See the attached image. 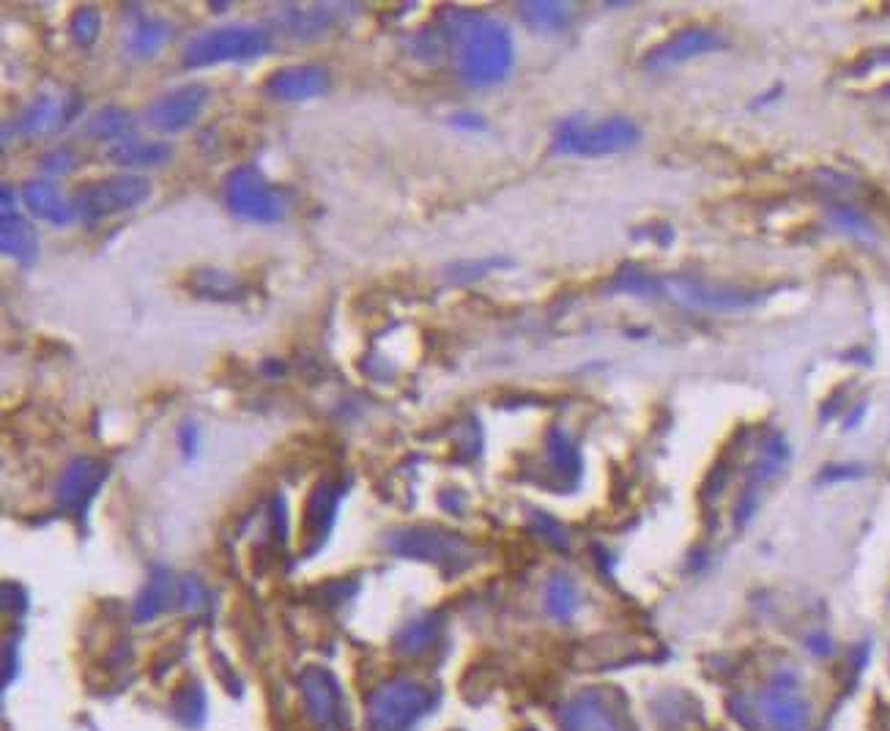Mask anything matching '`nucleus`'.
Wrapping results in <instances>:
<instances>
[{
    "instance_id": "obj_1",
    "label": "nucleus",
    "mask_w": 890,
    "mask_h": 731,
    "mask_svg": "<svg viewBox=\"0 0 890 731\" xmlns=\"http://www.w3.org/2000/svg\"><path fill=\"white\" fill-rule=\"evenodd\" d=\"M447 56L456 61L458 78L469 88H491L510 74L516 44L510 31L482 11L450 9L439 20Z\"/></svg>"
},
{
    "instance_id": "obj_2",
    "label": "nucleus",
    "mask_w": 890,
    "mask_h": 731,
    "mask_svg": "<svg viewBox=\"0 0 890 731\" xmlns=\"http://www.w3.org/2000/svg\"><path fill=\"white\" fill-rule=\"evenodd\" d=\"M222 194H226L228 211L247 222L274 226L288 211L286 194H282L280 187L271 184L256 164H239V168H233L226 176Z\"/></svg>"
},
{
    "instance_id": "obj_3",
    "label": "nucleus",
    "mask_w": 890,
    "mask_h": 731,
    "mask_svg": "<svg viewBox=\"0 0 890 731\" xmlns=\"http://www.w3.org/2000/svg\"><path fill=\"white\" fill-rule=\"evenodd\" d=\"M269 31L258 26H222L211 28V31L198 33L190 44H187L184 63L187 69H206L217 67V63H231V61H250V58L263 56L269 50Z\"/></svg>"
},
{
    "instance_id": "obj_4",
    "label": "nucleus",
    "mask_w": 890,
    "mask_h": 731,
    "mask_svg": "<svg viewBox=\"0 0 890 731\" xmlns=\"http://www.w3.org/2000/svg\"><path fill=\"white\" fill-rule=\"evenodd\" d=\"M639 138L641 132L636 121L624 116L606 118L600 123H583L579 118H570V121L559 123L553 149L559 154L573 157H611L633 149Z\"/></svg>"
},
{
    "instance_id": "obj_5",
    "label": "nucleus",
    "mask_w": 890,
    "mask_h": 731,
    "mask_svg": "<svg viewBox=\"0 0 890 731\" xmlns=\"http://www.w3.org/2000/svg\"><path fill=\"white\" fill-rule=\"evenodd\" d=\"M151 198V181L143 176H110V179L88 181L74 192V214L82 222H102L110 217L132 211Z\"/></svg>"
},
{
    "instance_id": "obj_6",
    "label": "nucleus",
    "mask_w": 890,
    "mask_h": 731,
    "mask_svg": "<svg viewBox=\"0 0 890 731\" xmlns=\"http://www.w3.org/2000/svg\"><path fill=\"white\" fill-rule=\"evenodd\" d=\"M658 297H669L674 302L688 304V308L727 312L753 308L762 299V293L748 291V288L693 280V277H671V280H658Z\"/></svg>"
},
{
    "instance_id": "obj_7",
    "label": "nucleus",
    "mask_w": 890,
    "mask_h": 731,
    "mask_svg": "<svg viewBox=\"0 0 890 731\" xmlns=\"http://www.w3.org/2000/svg\"><path fill=\"white\" fill-rule=\"evenodd\" d=\"M211 91L200 82H187V86L173 88V91L162 93L157 97L154 102L149 104L146 110V123H149L154 132L162 134H176L190 129L194 121H198L200 113L209 104Z\"/></svg>"
},
{
    "instance_id": "obj_8",
    "label": "nucleus",
    "mask_w": 890,
    "mask_h": 731,
    "mask_svg": "<svg viewBox=\"0 0 890 731\" xmlns=\"http://www.w3.org/2000/svg\"><path fill=\"white\" fill-rule=\"evenodd\" d=\"M80 110V97H39L17 116L14 123L3 129V138L9 140L11 132H14V138H39V134L58 132V129L69 127Z\"/></svg>"
},
{
    "instance_id": "obj_9",
    "label": "nucleus",
    "mask_w": 890,
    "mask_h": 731,
    "mask_svg": "<svg viewBox=\"0 0 890 731\" xmlns=\"http://www.w3.org/2000/svg\"><path fill=\"white\" fill-rule=\"evenodd\" d=\"M392 551L400 557L411 559H428V562L441 564V568H461L469 562V545L456 534L444 532H428V529H411V532H400L389 540Z\"/></svg>"
},
{
    "instance_id": "obj_10",
    "label": "nucleus",
    "mask_w": 890,
    "mask_h": 731,
    "mask_svg": "<svg viewBox=\"0 0 890 731\" xmlns=\"http://www.w3.org/2000/svg\"><path fill=\"white\" fill-rule=\"evenodd\" d=\"M787 461H789L787 439H783L781 433H773L768 441H764L762 452H759V461L753 463V469H751V480H748L746 493H742L740 504H737V512H734L737 527H746V523L751 521L753 512H757V507H759V497H762L764 485L773 482L776 477L781 474Z\"/></svg>"
},
{
    "instance_id": "obj_11",
    "label": "nucleus",
    "mask_w": 890,
    "mask_h": 731,
    "mask_svg": "<svg viewBox=\"0 0 890 731\" xmlns=\"http://www.w3.org/2000/svg\"><path fill=\"white\" fill-rule=\"evenodd\" d=\"M329 91V72L323 67L312 63H299V67H282L269 74L263 82V93L277 102H308V99L323 97Z\"/></svg>"
},
{
    "instance_id": "obj_12",
    "label": "nucleus",
    "mask_w": 890,
    "mask_h": 731,
    "mask_svg": "<svg viewBox=\"0 0 890 731\" xmlns=\"http://www.w3.org/2000/svg\"><path fill=\"white\" fill-rule=\"evenodd\" d=\"M723 39L718 37L716 31H707V28H688V31L677 33L663 44H658L656 50H650V56L644 58L647 69H671L680 67V63L693 61V58L707 56L712 50H721Z\"/></svg>"
},
{
    "instance_id": "obj_13",
    "label": "nucleus",
    "mask_w": 890,
    "mask_h": 731,
    "mask_svg": "<svg viewBox=\"0 0 890 731\" xmlns=\"http://www.w3.org/2000/svg\"><path fill=\"white\" fill-rule=\"evenodd\" d=\"M428 695L414 685H392L381 693L373 704V718L379 729H403L411 727L417 715L426 712Z\"/></svg>"
},
{
    "instance_id": "obj_14",
    "label": "nucleus",
    "mask_w": 890,
    "mask_h": 731,
    "mask_svg": "<svg viewBox=\"0 0 890 731\" xmlns=\"http://www.w3.org/2000/svg\"><path fill=\"white\" fill-rule=\"evenodd\" d=\"M104 463L93 461V458H80L63 471L61 485H58V501H61L67 510H86L88 501L97 497L99 485L104 482Z\"/></svg>"
},
{
    "instance_id": "obj_15",
    "label": "nucleus",
    "mask_w": 890,
    "mask_h": 731,
    "mask_svg": "<svg viewBox=\"0 0 890 731\" xmlns=\"http://www.w3.org/2000/svg\"><path fill=\"white\" fill-rule=\"evenodd\" d=\"M762 715L773 731H809V704L789 685H773L762 695Z\"/></svg>"
},
{
    "instance_id": "obj_16",
    "label": "nucleus",
    "mask_w": 890,
    "mask_h": 731,
    "mask_svg": "<svg viewBox=\"0 0 890 731\" xmlns=\"http://www.w3.org/2000/svg\"><path fill=\"white\" fill-rule=\"evenodd\" d=\"M20 194H22V203H26V209L41 222H50V226L63 228V226H69L74 217H78L74 214L72 200L63 198L61 190H58L56 184H50V181H28V184L22 187Z\"/></svg>"
},
{
    "instance_id": "obj_17",
    "label": "nucleus",
    "mask_w": 890,
    "mask_h": 731,
    "mask_svg": "<svg viewBox=\"0 0 890 731\" xmlns=\"http://www.w3.org/2000/svg\"><path fill=\"white\" fill-rule=\"evenodd\" d=\"M170 154H173V149L164 140H140L132 134L104 149V157L118 168H159V164L168 162Z\"/></svg>"
},
{
    "instance_id": "obj_18",
    "label": "nucleus",
    "mask_w": 890,
    "mask_h": 731,
    "mask_svg": "<svg viewBox=\"0 0 890 731\" xmlns=\"http://www.w3.org/2000/svg\"><path fill=\"white\" fill-rule=\"evenodd\" d=\"M0 244H3L6 256L14 258V261L22 263V267L37 263L39 258L37 228H33L28 220H22L17 211L14 214H6L3 222H0Z\"/></svg>"
},
{
    "instance_id": "obj_19",
    "label": "nucleus",
    "mask_w": 890,
    "mask_h": 731,
    "mask_svg": "<svg viewBox=\"0 0 890 731\" xmlns=\"http://www.w3.org/2000/svg\"><path fill=\"white\" fill-rule=\"evenodd\" d=\"M170 37H173V26H170L168 20H159V17L140 14L138 20H134L132 26H129L123 44H127L129 56L154 58V56H159V50H162V47L168 44Z\"/></svg>"
},
{
    "instance_id": "obj_20",
    "label": "nucleus",
    "mask_w": 890,
    "mask_h": 731,
    "mask_svg": "<svg viewBox=\"0 0 890 731\" xmlns=\"http://www.w3.org/2000/svg\"><path fill=\"white\" fill-rule=\"evenodd\" d=\"M190 291L194 297L214 299V302H236L244 297L247 286L222 269H194L190 274Z\"/></svg>"
},
{
    "instance_id": "obj_21",
    "label": "nucleus",
    "mask_w": 890,
    "mask_h": 731,
    "mask_svg": "<svg viewBox=\"0 0 890 731\" xmlns=\"http://www.w3.org/2000/svg\"><path fill=\"white\" fill-rule=\"evenodd\" d=\"M132 127H134V121H132V116H129V110L116 108V104H108V108L97 110V113L88 118L86 127H82V132H86V138H91V140H108V143H116V140L129 138Z\"/></svg>"
},
{
    "instance_id": "obj_22",
    "label": "nucleus",
    "mask_w": 890,
    "mask_h": 731,
    "mask_svg": "<svg viewBox=\"0 0 890 731\" xmlns=\"http://www.w3.org/2000/svg\"><path fill=\"white\" fill-rule=\"evenodd\" d=\"M518 14L534 31L557 33L564 31L570 22V6L557 3V0H532V3L518 6Z\"/></svg>"
},
{
    "instance_id": "obj_23",
    "label": "nucleus",
    "mask_w": 890,
    "mask_h": 731,
    "mask_svg": "<svg viewBox=\"0 0 890 731\" xmlns=\"http://www.w3.org/2000/svg\"><path fill=\"white\" fill-rule=\"evenodd\" d=\"M282 28L286 33L297 39H316L332 26V11L329 9H293V6H286L282 9Z\"/></svg>"
},
{
    "instance_id": "obj_24",
    "label": "nucleus",
    "mask_w": 890,
    "mask_h": 731,
    "mask_svg": "<svg viewBox=\"0 0 890 731\" xmlns=\"http://www.w3.org/2000/svg\"><path fill=\"white\" fill-rule=\"evenodd\" d=\"M564 729L568 731H617L611 718L606 715L603 707L592 704V701L581 699L570 704L562 715Z\"/></svg>"
},
{
    "instance_id": "obj_25",
    "label": "nucleus",
    "mask_w": 890,
    "mask_h": 731,
    "mask_svg": "<svg viewBox=\"0 0 890 731\" xmlns=\"http://www.w3.org/2000/svg\"><path fill=\"white\" fill-rule=\"evenodd\" d=\"M581 605V594L576 589V583L570 578L557 575L546 589V609L548 614L557 619H570L579 611Z\"/></svg>"
},
{
    "instance_id": "obj_26",
    "label": "nucleus",
    "mask_w": 890,
    "mask_h": 731,
    "mask_svg": "<svg viewBox=\"0 0 890 731\" xmlns=\"http://www.w3.org/2000/svg\"><path fill=\"white\" fill-rule=\"evenodd\" d=\"M170 592H173V581H170V573H168V570H157V573L151 575L149 587H146L143 598H140V603H138V619L157 617L159 611H162L164 605H168Z\"/></svg>"
},
{
    "instance_id": "obj_27",
    "label": "nucleus",
    "mask_w": 890,
    "mask_h": 731,
    "mask_svg": "<svg viewBox=\"0 0 890 731\" xmlns=\"http://www.w3.org/2000/svg\"><path fill=\"white\" fill-rule=\"evenodd\" d=\"M548 455H551L553 465H557L562 474H579L581 455L562 428H553L551 433H548Z\"/></svg>"
},
{
    "instance_id": "obj_28",
    "label": "nucleus",
    "mask_w": 890,
    "mask_h": 731,
    "mask_svg": "<svg viewBox=\"0 0 890 731\" xmlns=\"http://www.w3.org/2000/svg\"><path fill=\"white\" fill-rule=\"evenodd\" d=\"M830 222H833L839 231L854 236V239H866V241H874L877 233L874 228H871V222L866 220L863 214H860L854 206H833L830 209Z\"/></svg>"
},
{
    "instance_id": "obj_29",
    "label": "nucleus",
    "mask_w": 890,
    "mask_h": 731,
    "mask_svg": "<svg viewBox=\"0 0 890 731\" xmlns=\"http://www.w3.org/2000/svg\"><path fill=\"white\" fill-rule=\"evenodd\" d=\"M99 31H102V14L97 6H82L69 20V33L80 47H91L99 39Z\"/></svg>"
},
{
    "instance_id": "obj_30",
    "label": "nucleus",
    "mask_w": 890,
    "mask_h": 731,
    "mask_svg": "<svg viewBox=\"0 0 890 731\" xmlns=\"http://www.w3.org/2000/svg\"><path fill=\"white\" fill-rule=\"evenodd\" d=\"M502 267H512V261H507V258H486V261L456 263V267L450 269V280L458 282V286H463V282H474V280H480V277L491 274V271H497Z\"/></svg>"
},
{
    "instance_id": "obj_31",
    "label": "nucleus",
    "mask_w": 890,
    "mask_h": 731,
    "mask_svg": "<svg viewBox=\"0 0 890 731\" xmlns=\"http://www.w3.org/2000/svg\"><path fill=\"white\" fill-rule=\"evenodd\" d=\"M41 168L52 176H67L78 168V154L72 149H56L41 157Z\"/></svg>"
},
{
    "instance_id": "obj_32",
    "label": "nucleus",
    "mask_w": 890,
    "mask_h": 731,
    "mask_svg": "<svg viewBox=\"0 0 890 731\" xmlns=\"http://www.w3.org/2000/svg\"><path fill=\"white\" fill-rule=\"evenodd\" d=\"M450 123H452V127H458V129H469V132H480V129H486V121H482V116L469 113V110H461V113H452Z\"/></svg>"
},
{
    "instance_id": "obj_33",
    "label": "nucleus",
    "mask_w": 890,
    "mask_h": 731,
    "mask_svg": "<svg viewBox=\"0 0 890 731\" xmlns=\"http://www.w3.org/2000/svg\"><path fill=\"white\" fill-rule=\"evenodd\" d=\"M194 444H198V428H194V424H184V428H181V447H184L187 455H192Z\"/></svg>"
},
{
    "instance_id": "obj_34",
    "label": "nucleus",
    "mask_w": 890,
    "mask_h": 731,
    "mask_svg": "<svg viewBox=\"0 0 890 731\" xmlns=\"http://www.w3.org/2000/svg\"><path fill=\"white\" fill-rule=\"evenodd\" d=\"M809 647H811V652H817V654H828L830 650H833L824 635H813V639H809Z\"/></svg>"
},
{
    "instance_id": "obj_35",
    "label": "nucleus",
    "mask_w": 890,
    "mask_h": 731,
    "mask_svg": "<svg viewBox=\"0 0 890 731\" xmlns=\"http://www.w3.org/2000/svg\"><path fill=\"white\" fill-rule=\"evenodd\" d=\"M882 93H886V99H890V86H888V88H886V91H882Z\"/></svg>"
}]
</instances>
